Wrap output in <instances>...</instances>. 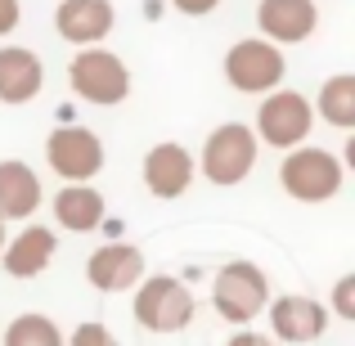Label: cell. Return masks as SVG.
<instances>
[{
	"instance_id": "1",
	"label": "cell",
	"mask_w": 355,
	"mask_h": 346,
	"mask_svg": "<svg viewBox=\"0 0 355 346\" xmlns=\"http://www.w3.org/2000/svg\"><path fill=\"white\" fill-rule=\"evenodd\" d=\"M257 157H261V144L248 121H225V126H216L202 139V153L193 162L216 189H234V184H243L257 171Z\"/></svg>"
},
{
	"instance_id": "2",
	"label": "cell",
	"mask_w": 355,
	"mask_h": 346,
	"mask_svg": "<svg viewBox=\"0 0 355 346\" xmlns=\"http://www.w3.org/2000/svg\"><path fill=\"white\" fill-rule=\"evenodd\" d=\"M130 293H135L130 297V315H135L139 329H148V333H180V329L193 324L198 302H193V293L175 275H148V279H139Z\"/></svg>"
},
{
	"instance_id": "3",
	"label": "cell",
	"mask_w": 355,
	"mask_h": 346,
	"mask_svg": "<svg viewBox=\"0 0 355 346\" xmlns=\"http://www.w3.org/2000/svg\"><path fill=\"white\" fill-rule=\"evenodd\" d=\"M311 130H315V108L302 90L279 86V90H270V95H261L257 126H252L257 144H270V148H279V153H288V148H302L306 139H311Z\"/></svg>"
},
{
	"instance_id": "4",
	"label": "cell",
	"mask_w": 355,
	"mask_h": 346,
	"mask_svg": "<svg viewBox=\"0 0 355 346\" xmlns=\"http://www.w3.org/2000/svg\"><path fill=\"white\" fill-rule=\"evenodd\" d=\"M342 175H347L342 157L329 153V148H315V144L288 148L284 162H279V184H284V193L297 198V202H329V198H338Z\"/></svg>"
},
{
	"instance_id": "5",
	"label": "cell",
	"mask_w": 355,
	"mask_h": 346,
	"mask_svg": "<svg viewBox=\"0 0 355 346\" xmlns=\"http://www.w3.org/2000/svg\"><path fill=\"white\" fill-rule=\"evenodd\" d=\"M211 306L225 324H252L270 306V279L252 261H225L211 279Z\"/></svg>"
},
{
	"instance_id": "6",
	"label": "cell",
	"mask_w": 355,
	"mask_h": 346,
	"mask_svg": "<svg viewBox=\"0 0 355 346\" xmlns=\"http://www.w3.org/2000/svg\"><path fill=\"white\" fill-rule=\"evenodd\" d=\"M45 162H50V171L59 175L63 184H90L104 171L108 153H104V139L90 126H81V121H59V126L45 135Z\"/></svg>"
},
{
	"instance_id": "7",
	"label": "cell",
	"mask_w": 355,
	"mask_h": 346,
	"mask_svg": "<svg viewBox=\"0 0 355 346\" xmlns=\"http://www.w3.org/2000/svg\"><path fill=\"white\" fill-rule=\"evenodd\" d=\"M68 81H72V90H77V99L99 104V108H117V104H126V95H130L126 59L113 54V50H104V45L77 50V59L68 63Z\"/></svg>"
},
{
	"instance_id": "8",
	"label": "cell",
	"mask_w": 355,
	"mask_h": 346,
	"mask_svg": "<svg viewBox=\"0 0 355 346\" xmlns=\"http://www.w3.org/2000/svg\"><path fill=\"white\" fill-rule=\"evenodd\" d=\"M288 77V59L279 45L261 41V36H243L225 50V81L243 95H270Z\"/></svg>"
},
{
	"instance_id": "9",
	"label": "cell",
	"mask_w": 355,
	"mask_h": 346,
	"mask_svg": "<svg viewBox=\"0 0 355 346\" xmlns=\"http://www.w3.org/2000/svg\"><path fill=\"white\" fill-rule=\"evenodd\" d=\"M270 315V333L275 342H288V346H306V342H320L329 333V306L315 302L306 293H284V297H270L266 306Z\"/></svg>"
},
{
	"instance_id": "10",
	"label": "cell",
	"mask_w": 355,
	"mask_h": 346,
	"mask_svg": "<svg viewBox=\"0 0 355 346\" xmlns=\"http://www.w3.org/2000/svg\"><path fill=\"white\" fill-rule=\"evenodd\" d=\"M193 175H198V162H193V153L180 139H162V144H153L144 153V189L162 202L184 198Z\"/></svg>"
},
{
	"instance_id": "11",
	"label": "cell",
	"mask_w": 355,
	"mask_h": 346,
	"mask_svg": "<svg viewBox=\"0 0 355 346\" xmlns=\"http://www.w3.org/2000/svg\"><path fill=\"white\" fill-rule=\"evenodd\" d=\"M257 27H261V41L279 45V50L284 45H302L320 27V5L315 0H261Z\"/></svg>"
},
{
	"instance_id": "12",
	"label": "cell",
	"mask_w": 355,
	"mask_h": 346,
	"mask_svg": "<svg viewBox=\"0 0 355 346\" xmlns=\"http://www.w3.org/2000/svg\"><path fill=\"white\" fill-rule=\"evenodd\" d=\"M144 279V252L135 243H104L86 261V284L95 293H130Z\"/></svg>"
},
{
	"instance_id": "13",
	"label": "cell",
	"mask_w": 355,
	"mask_h": 346,
	"mask_svg": "<svg viewBox=\"0 0 355 346\" xmlns=\"http://www.w3.org/2000/svg\"><path fill=\"white\" fill-rule=\"evenodd\" d=\"M117 23L113 0H59L54 9V32L63 36L68 45H99Z\"/></svg>"
},
{
	"instance_id": "14",
	"label": "cell",
	"mask_w": 355,
	"mask_h": 346,
	"mask_svg": "<svg viewBox=\"0 0 355 346\" xmlns=\"http://www.w3.org/2000/svg\"><path fill=\"white\" fill-rule=\"evenodd\" d=\"M54 252H59V234L50 225H23L14 239H5L0 248V266L9 279H36L50 270Z\"/></svg>"
},
{
	"instance_id": "15",
	"label": "cell",
	"mask_w": 355,
	"mask_h": 346,
	"mask_svg": "<svg viewBox=\"0 0 355 346\" xmlns=\"http://www.w3.org/2000/svg\"><path fill=\"white\" fill-rule=\"evenodd\" d=\"M45 90V63L27 45H0V104H32Z\"/></svg>"
},
{
	"instance_id": "16",
	"label": "cell",
	"mask_w": 355,
	"mask_h": 346,
	"mask_svg": "<svg viewBox=\"0 0 355 346\" xmlns=\"http://www.w3.org/2000/svg\"><path fill=\"white\" fill-rule=\"evenodd\" d=\"M41 202V175L18 157H5L0 162V220H32Z\"/></svg>"
},
{
	"instance_id": "17",
	"label": "cell",
	"mask_w": 355,
	"mask_h": 346,
	"mask_svg": "<svg viewBox=\"0 0 355 346\" xmlns=\"http://www.w3.org/2000/svg\"><path fill=\"white\" fill-rule=\"evenodd\" d=\"M54 225L72 234H90L104 225V193L95 184H63L54 193Z\"/></svg>"
},
{
	"instance_id": "18",
	"label": "cell",
	"mask_w": 355,
	"mask_h": 346,
	"mask_svg": "<svg viewBox=\"0 0 355 346\" xmlns=\"http://www.w3.org/2000/svg\"><path fill=\"white\" fill-rule=\"evenodd\" d=\"M329 126L338 130H355V77L351 72H338L320 86V104H311Z\"/></svg>"
},
{
	"instance_id": "19",
	"label": "cell",
	"mask_w": 355,
	"mask_h": 346,
	"mask_svg": "<svg viewBox=\"0 0 355 346\" xmlns=\"http://www.w3.org/2000/svg\"><path fill=\"white\" fill-rule=\"evenodd\" d=\"M0 346H63V329L41 311H23L9 320Z\"/></svg>"
},
{
	"instance_id": "20",
	"label": "cell",
	"mask_w": 355,
	"mask_h": 346,
	"mask_svg": "<svg viewBox=\"0 0 355 346\" xmlns=\"http://www.w3.org/2000/svg\"><path fill=\"white\" fill-rule=\"evenodd\" d=\"M63 346H117V338H113V329H108V324L86 320V324H77V329H72V338H63Z\"/></svg>"
},
{
	"instance_id": "21",
	"label": "cell",
	"mask_w": 355,
	"mask_h": 346,
	"mask_svg": "<svg viewBox=\"0 0 355 346\" xmlns=\"http://www.w3.org/2000/svg\"><path fill=\"white\" fill-rule=\"evenodd\" d=\"M329 315H338V320H351L355 324V275H342L338 284H333V306Z\"/></svg>"
},
{
	"instance_id": "22",
	"label": "cell",
	"mask_w": 355,
	"mask_h": 346,
	"mask_svg": "<svg viewBox=\"0 0 355 346\" xmlns=\"http://www.w3.org/2000/svg\"><path fill=\"white\" fill-rule=\"evenodd\" d=\"M18 23H23V5L18 0H0V36L18 32Z\"/></svg>"
},
{
	"instance_id": "23",
	"label": "cell",
	"mask_w": 355,
	"mask_h": 346,
	"mask_svg": "<svg viewBox=\"0 0 355 346\" xmlns=\"http://www.w3.org/2000/svg\"><path fill=\"white\" fill-rule=\"evenodd\" d=\"M171 5L189 18H202V14H211V9H220V0H171Z\"/></svg>"
},
{
	"instance_id": "24",
	"label": "cell",
	"mask_w": 355,
	"mask_h": 346,
	"mask_svg": "<svg viewBox=\"0 0 355 346\" xmlns=\"http://www.w3.org/2000/svg\"><path fill=\"white\" fill-rule=\"evenodd\" d=\"M225 346H279V342L270 338V333H234Z\"/></svg>"
},
{
	"instance_id": "25",
	"label": "cell",
	"mask_w": 355,
	"mask_h": 346,
	"mask_svg": "<svg viewBox=\"0 0 355 346\" xmlns=\"http://www.w3.org/2000/svg\"><path fill=\"white\" fill-rule=\"evenodd\" d=\"M5 239H9V234H5V220H0V248H5Z\"/></svg>"
},
{
	"instance_id": "26",
	"label": "cell",
	"mask_w": 355,
	"mask_h": 346,
	"mask_svg": "<svg viewBox=\"0 0 355 346\" xmlns=\"http://www.w3.org/2000/svg\"><path fill=\"white\" fill-rule=\"evenodd\" d=\"M315 5H320V0H315Z\"/></svg>"
}]
</instances>
